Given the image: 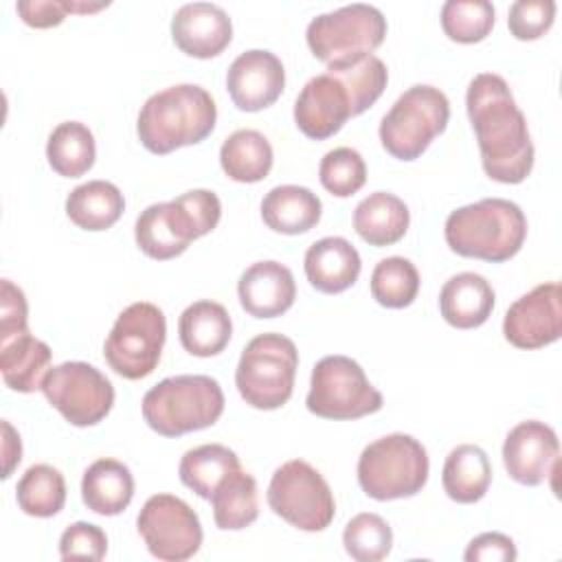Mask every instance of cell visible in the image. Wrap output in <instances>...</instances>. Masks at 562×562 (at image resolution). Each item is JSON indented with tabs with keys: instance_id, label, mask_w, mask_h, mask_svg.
Returning <instances> with one entry per match:
<instances>
[{
	"instance_id": "1",
	"label": "cell",
	"mask_w": 562,
	"mask_h": 562,
	"mask_svg": "<svg viewBox=\"0 0 562 562\" xmlns=\"http://www.w3.org/2000/svg\"><path fill=\"white\" fill-rule=\"evenodd\" d=\"M465 110L485 173L503 184L522 182L533 169V143L507 81L496 72H479L468 86Z\"/></svg>"
},
{
	"instance_id": "2",
	"label": "cell",
	"mask_w": 562,
	"mask_h": 562,
	"mask_svg": "<svg viewBox=\"0 0 562 562\" xmlns=\"http://www.w3.org/2000/svg\"><path fill=\"white\" fill-rule=\"evenodd\" d=\"M217 108L213 97L195 83L169 86L151 94L136 121L143 147L165 156L173 149L202 143L215 127Z\"/></svg>"
},
{
	"instance_id": "3",
	"label": "cell",
	"mask_w": 562,
	"mask_h": 562,
	"mask_svg": "<svg viewBox=\"0 0 562 562\" xmlns=\"http://www.w3.org/2000/svg\"><path fill=\"white\" fill-rule=\"evenodd\" d=\"M446 244L461 257L501 263L525 244L527 217L505 198H483L454 209L443 226Z\"/></svg>"
},
{
	"instance_id": "4",
	"label": "cell",
	"mask_w": 562,
	"mask_h": 562,
	"mask_svg": "<svg viewBox=\"0 0 562 562\" xmlns=\"http://www.w3.org/2000/svg\"><path fill=\"white\" fill-rule=\"evenodd\" d=\"M222 215L220 198L209 189H191L169 202L149 204L136 220L134 237L138 248L167 261L182 255L189 244L211 233Z\"/></svg>"
},
{
	"instance_id": "5",
	"label": "cell",
	"mask_w": 562,
	"mask_h": 562,
	"mask_svg": "<svg viewBox=\"0 0 562 562\" xmlns=\"http://www.w3.org/2000/svg\"><path fill=\"white\" fill-rule=\"evenodd\" d=\"M143 419L162 437L213 426L224 413V393L211 375H171L143 395Z\"/></svg>"
},
{
	"instance_id": "6",
	"label": "cell",
	"mask_w": 562,
	"mask_h": 562,
	"mask_svg": "<svg viewBox=\"0 0 562 562\" xmlns=\"http://www.w3.org/2000/svg\"><path fill=\"white\" fill-rule=\"evenodd\" d=\"M428 470L426 448L404 432H393L369 443L356 468L362 492L375 501L415 496L426 485Z\"/></svg>"
},
{
	"instance_id": "7",
	"label": "cell",
	"mask_w": 562,
	"mask_h": 562,
	"mask_svg": "<svg viewBox=\"0 0 562 562\" xmlns=\"http://www.w3.org/2000/svg\"><path fill=\"white\" fill-rule=\"evenodd\" d=\"M296 345L283 334H259L241 351L235 386L246 404L259 411L281 408L294 391Z\"/></svg>"
},
{
	"instance_id": "8",
	"label": "cell",
	"mask_w": 562,
	"mask_h": 562,
	"mask_svg": "<svg viewBox=\"0 0 562 562\" xmlns=\"http://www.w3.org/2000/svg\"><path fill=\"white\" fill-rule=\"evenodd\" d=\"M450 119L448 97L426 83L411 86L380 121L382 147L397 160L419 158Z\"/></svg>"
},
{
	"instance_id": "9",
	"label": "cell",
	"mask_w": 562,
	"mask_h": 562,
	"mask_svg": "<svg viewBox=\"0 0 562 562\" xmlns=\"http://www.w3.org/2000/svg\"><path fill=\"white\" fill-rule=\"evenodd\" d=\"M165 338L162 310L149 301H136L116 316L103 345L105 362L125 380L147 378L160 362Z\"/></svg>"
},
{
	"instance_id": "10",
	"label": "cell",
	"mask_w": 562,
	"mask_h": 562,
	"mask_svg": "<svg viewBox=\"0 0 562 562\" xmlns=\"http://www.w3.org/2000/svg\"><path fill=\"white\" fill-rule=\"evenodd\" d=\"M386 18L373 4L353 2L312 18L305 31L312 55L321 61L342 64L373 50L384 42Z\"/></svg>"
},
{
	"instance_id": "11",
	"label": "cell",
	"mask_w": 562,
	"mask_h": 562,
	"mask_svg": "<svg viewBox=\"0 0 562 562\" xmlns=\"http://www.w3.org/2000/svg\"><path fill=\"white\" fill-rule=\"evenodd\" d=\"M382 393L347 356H325L312 369L305 406L323 419H358L382 408Z\"/></svg>"
},
{
	"instance_id": "12",
	"label": "cell",
	"mask_w": 562,
	"mask_h": 562,
	"mask_svg": "<svg viewBox=\"0 0 562 562\" xmlns=\"http://www.w3.org/2000/svg\"><path fill=\"white\" fill-rule=\"evenodd\" d=\"M268 505L301 531H323L336 514L327 481L303 459L285 461L274 470L268 485Z\"/></svg>"
},
{
	"instance_id": "13",
	"label": "cell",
	"mask_w": 562,
	"mask_h": 562,
	"mask_svg": "<svg viewBox=\"0 0 562 562\" xmlns=\"http://www.w3.org/2000/svg\"><path fill=\"white\" fill-rule=\"evenodd\" d=\"M42 393L53 408L72 426H94L112 411L114 386L92 364L68 360L53 369L42 380Z\"/></svg>"
},
{
	"instance_id": "14",
	"label": "cell",
	"mask_w": 562,
	"mask_h": 562,
	"mask_svg": "<svg viewBox=\"0 0 562 562\" xmlns=\"http://www.w3.org/2000/svg\"><path fill=\"white\" fill-rule=\"evenodd\" d=\"M136 527L147 551L165 562L193 558L204 536L198 514L173 494L149 496L138 512Z\"/></svg>"
},
{
	"instance_id": "15",
	"label": "cell",
	"mask_w": 562,
	"mask_h": 562,
	"mask_svg": "<svg viewBox=\"0 0 562 562\" xmlns=\"http://www.w3.org/2000/svg\"><path fill=\"white\" fill-rule=\"evenodd\" d=\"M507 342L518 349H540L562 334V290L560 283H540L516 299L503 318Z\"/></svg>"
},
{
	"instance_id": "16",
	"label": "cell",
	"mask_w": 562,
	"mask_h": 562,
	"mask_svg": "<svg viewBox=\"0 0 562 562\" xmlns=\"http://www.w3.org/2000/svg\"><path fill=\"white\" fill-rule=\"evenodd\" d=\"M349 116H356L351 92L327 70L312 77L294 101V123L312 140L334 136Z\"/></svg>"
},
{
	"instance_id": "17",
	"label": "cell",
	"mask_w": 562,
	"mask_h": 562,
	"mask_svg": "<svg viewBox=\"0 0 562 562\" xmlns=\"http://www.w3.org/2000/svg\"><path fill=\"white\" fill-rule=\"evenodd\" d=\"M560 443L551 426L527 419L514 426L503 443V463L507 474L520 485H540L558 468Z\"/></svg>"
},
{
	"instance_id": "18",
	"label": "cell",
	"mask_w": 562,
	"mask_h": 562,
	"mask_svg": "<svg viewBox=\"0 0 562 562\" xmlns=\"http://www.w3.org/2000/svg\"><path fill=\"white\" fill-rule=\"evenodd\" d=\"M285 86L281 59L263 48H252L233 59L226 72V90L241 112H259L272 105Z\"/></svg>"
},
{
	"instance_id": "19",
	"label": "cell",
	"mask_w": 562,
	"mask_h": 562,
	"mask_svg": "<svg viewBox=\"0 0 562 562\" xmlns=\"http://www.w3.org/2000/svg\"><path fill=\"white\" fill-rule=\"evenodd\" d=\"M173 44L198 59L220 55L233 40L228 13L213 2H187L171 18Z\"/></svg>"
},
{
	"instance_id": "20",
	"label": "cell",
	"mask_w": 562,
	"mask_h": 562,
	"mask_svg": "<svg viewBox=\"0 0 562 562\" xmlns=\"http://www.w3.org/2000/svg\"><path fill=\"white\" fill-rule=\"evenodd\" d=\"M237 294L241 307L250 316L277 318L292 307L296 299V283L288 266L268 259L257 261L241 272Z\"/></svg>"
},
{
	"instance_id": "21",
	"label": "cell",
	"mask_w": 562,
	"mask_h": 562,
	"mask_svg": "<svg viewBox=\"0 0 562 562\" xmlns=\"http://www.w3.org/2000/svg\"><path fill=\"white\" fill-rule=\"evenodd\" d=\"M305 277L323 294H338L358 281L362 261L345 237H323L305 250Z\"/></svg>"
},
{
	"instance_id": "22",
	"label": "cell",
	"mask_w": 562,
	"mask_h": 562,
	"mask_svg": "<svg viewBox=\"0 0 562 562\" xmlns=\"http://www.w3.org/2000/svg\"><path fill=\"white\" fill-rule=\"evenodd\" d=\"M494 310V290L490 281L476 272H459L450 277L439 292V312L443 321L457 329L481 327Z\"/></svg>"
},
{
	"instance_id": "23",
	"label": "cell",
	"mask_w": 562,
	"mask_h": 562,
	"mask_svg": "<svg viewBox=\"0 0 562 562\" xmlns=\"http://www.w3.org/2000/svg\"><path fill=\"white\" fill-rule=\"evenodd\" d=\"M180 345L198 358H211L224 351L231 340L233 323L222 303L195 301L178 318Z\"/></svg>"
},
{
	"instance_id": "24",
	"label": "cell",
	"mask_w": 562,
	"mask_h": 562,
	"mask_svg": "<svg viewBox=\"0 0 562 562\" xmlns=\"http://www.w3.org/2000/svg\"><path fill=\"white\" fill-rule=\"evenodd\" d=\"M323 204L314 191L299 184H279L261 200V220L283 235H301L321 222Z\"/></svg>"
},
{
	"instance_id": "25",
	"label": "cell",
	"mask_w": 562,
	"mask_h": 562,
	"mask_svg": "<svg viewBox=\"0 0 562 562\" xmlns=\"http://www.w3.org/2000/svg\"><path fill=\"white\" fill-rule=\"evenodd\" d=\"M50 358V347L31 331L0 340V373L4 384L18 393H33L42 389Z\"/></svg>"
},
{
	"instance_id": "26",
	"label": "cell",
	"mask_w": 562,
	"mask_h": 562,
	"mask_svg": "<svg viewBox=\"0 0 562 562\" xmlns=\"http://www.w3.org/2000/svg\"><path fill=\"white\" fill-rule=\"evenodd\" d=\"M134 496V476L130 468L116 459H97L81 479L83 505L99 516L121 514Z\"/></svg>"
},
{
	"instance_id": "27",
	"label": "cell",
	"mask_w": 562,
	"mask_h": 562,
	"mask_svg": "<svg viewBox=\"0 0 562 562\" xmlns=\"http://www.w3.org/2000/svg\"><path fill=\"white\" fill-rule=\"evenodd\" d=\"M411 224L408 206L402 198L389 191H375L367 195L353 211L356 233L375 248L400 241Z\"/></svg>"
},
{
	"instance_id": "28",
	"label": "cell",
	"mask_w": 562,
	"mask_h": 562,
	"mask_svg": "<svg viewBox=\"0 0 562 562\" xmlns=\"http://www.w3.org/2000/svg\"><path fill=\"white\" fill-rule=\"evenodd\" d=\"M441 483L454 503L470 505L481 501L492 483V465L485 450L474 443L452 448L443 463Z\"/></svg>"
},
{
	"instance_id": "29",
	"label": "cell",
	"mask_w": 562,
	"mask_h": 562,
	"mask_svg": "<svg viewBox=\"0 0 562 562\" xmlns=\"http://www.w3.org/2000/svg\"><path fill=\"white\" fill-rule=\"evenodd\" d=\"M123 211L125 198L108 180H88L66 198V215L83 231H105L119 222Z\"/></svg>"
},
{
	"instance_id": "30",
	"label": "cell",
	"mask_w": 562,
	"mask_h": 562,
	"mask_svg": "<svg viewBox=\"0 0 562 562\" xmlns=\"http://www.w3.org/2000/svg\"><path fill=\"white\" fill-rule=\"evenodd\" d=\"M237 470L239 457L222 443H204L182 454L178 474L182 485L193 490L200 498H211L213 492Z\"/></svg>"
},
{
	"instance_id": "31",
	"label": "cell",
	"mask_w": 562,
	"mask_h": 562,
	"mask_svg": "<svg viewBox=\"0 0 562 562\" xmlns=\"http://www.w3.org/2000/svg\"><path fill=\"white\" fill-rule=\"evenodd\" d=\"M272 145L257 130L233 132L220 149V165L235 182H259L272 169Z\"/></svg>"
},
{
	"instance_id": "32",
	"label": "cell",
	"mask_w": 562,
	"mask_h": 562,
	"mask_svg": "<svg viewBox=\"0 0 562 562\" xmlns=\"http://www.w3.org/2000/svg\"><path fill=\"white\" fill-rule=\"evenodd\" d=\"M46 158L50 169L64 178H79L90 171L97 158V145L88 125L79 121L59 123L48 136Z\"/></svg>"
},
{
	"instance_id": "33",
	"label": "cell",
	"mask_w": 562,
	"mask_h": 562,
	"mask_svg": "<svg viewBox=\"0 0 562 562\" xmlns=\"http://www.w3.org/2000/svg\"><path fill=\"white\" fill-rule=\"evenodd\" d=\"M213 507L215 525L224 531H239L252 525L259 516V496H257V481L237 470L231 474L209 498Z\"/></svg>"
},
{
	"instance_id": "34",
	"label": "cell",
	"mask_w": 562,
	"mask_h": 562,
	"mask_svg": "<svg viewBox=\"0 0 562 562\" xmlns=\"http://www.w3.org/2000/svg\"><path fill=\"white\" fill-rule=\"evenodd\" d=\"M18 507L35 518H50L64 509L66 503V481L64 474L48 465H31L15 487Z\"/></svg>"
},
{
	"instance_id": "35",
	"label": "cell",
	"mask_w": 562,
	"mask_h": 562,
	"mask_svg": "<svg viewBox=\"0 0 562 562\" xmlns=\"http://www.w3.org/2000/svg\"><path fill=\"white\" fill-rule=\"evenodd\" d=\"M327 72L336 75L351 92L356 116L369 110L380 99L389 81V70L384 61L375 55H362L351 61L329 64Z\"/></svg>"
},
{
	"instance_id": "36",
	"label": "cell",
	"mask_w": 562,
	"mask_h": 562,
	"mask_svg": "<svg viewBox=\"0 0 562 562\" xmlns=\"http://www.w3.org/2000/svg\"><path fill=\"white\" fill-rule=\"evenodd\" d=\"M419 292V272L404 257H386L371 272V296L391 310L408 307Z\"/></svg>"
},
{
	"instance_id": "37",
	"label": "cell",
	"mask_w": 562,
	"mask_h": 562,
	"mask_svg": "<svg viewBox=\"0 0 562 562\" xmlns=\"http://www.w3.org/2000/svg\"><path fill=\"white\" fill-rule=\"evenodd\" d=\"M494 4L487 0H448L441 7V29L459 44H474L494 26Z\"/></svg>"
},
{
	"instance_id": "38",
	"label": "cell",
	"mask_w": 562,
	"mask_h": 562,
	"mask_svg": "<svg viewBox=\"0 0 562 562\" xmlns=\"http://www.w3.org/2000/svg\"><path fill=\"white\" fill-rule=\"evenodd\" d=\"M342 544L356 562H378L391 553L393 531L382 516L362 512L345 525Z\"/></svg>"
},
{
	"instance_id": "39",
	"label": "cell",
	"mask_w": 562,
	"mask_h": 562,
	"mask_svg": "<svg viewBox=\"0 0 562 562\" xmlns=\"http://www.w3.org/2000/svg\"><path fill=\"white\" fill-rule=\"evenodd\" d=\"M321 184L336 198H349L367 182V165L360 151L336 147L327 151L318 165Z\"/></svg>"
},
{
	"instance_id": "40",
	"label": "cell",
	"mask_w": 562,
	"mask_h": 562,
	"mask_svg": "<svg viewBox=\"0 0 562 562\" xmlns=\"http://www.w3.org/2000/svg\"><path fill=\"white\" fill-rule=\"evenodd\" d=\"M103 7H110V2H79V0H20L15 4L18 15L24 24L35 29H48L61 24V20L68 13H94Z\"/></svg>"
},
{
	"instance_id": "41",
	"label": "cell",
	"mask_w": 562,
	"mask_h": 562,
	"mask_svg": "<svg viewBox=\"0 0 562 562\" xmlns=\"http://www.w3.org/2000/svg\"><path fill=\"white\" fill-rule=\"evenodd\" d=\"M555 18L553 0H516L507 13L509 33L516 40H538L544 35Z\"/></svg>"
},
{
	"instance_id": "42",
	"label": "cell",
	"mask_w": 562,
	"mask_h": 562,
	"mask_svg": "<svg viewBox=\"0 0 562 562\" xmlns=\"http://www.w3.org/2000/svg\"><path fill=\"white\" fill-rule=\"evenodd\" d=\"M108 536L99 525L92 522H72L64 529L59 538L61 560H92L99 562L105 558Z\"/></svg>"
},
{
	"instance_id": "43",
	"label": "cell",
	"mask_w": 562,
	"mask_h": 562,
	"mask_svg": "<svg viewBox=\"0 0 562 562\" xmlns=\"http://www.w3.org/2000/svg\"><path fill=\"white\" fill-rule=\"evenodd\" d=\"M29 331V305L24 292L2 279L0 283V340L11 338L15 334Z\"/></svg>"
},
{
	"instance_id": "44",
	"label": "cell",
	"mask_w": 562,
	"mask_h": 562,
	"mask_svg": "<svg viewBox=\"0 0 562 562\" xmlns=\"http://www.w3.org/2000/svg\"><path fill=\"white\" fill-rule=\"evenodd\" d=\"M518 558L516 544L509 536L487 531L470 540L463 560L465 562H514Z\"/></svg>"
},
{
	"instance_id": "45",
	"label": "cell",
	"mask_w": 562,
	"mask_h": 562,
	"mask_svg": "<svg viewBox=\"0 0 562 562\" xmlns=\"http://www.w3.org/2000/svg\"><path fill=\"white\" fill-rule=\"evenodd\" d=\"M2 432H4V441H2V454H4V472L2 479H9L13 468L20 463L22 459V443H20V435L13 430V426L2 419Z\"/></svg>"
}]
</instances>
